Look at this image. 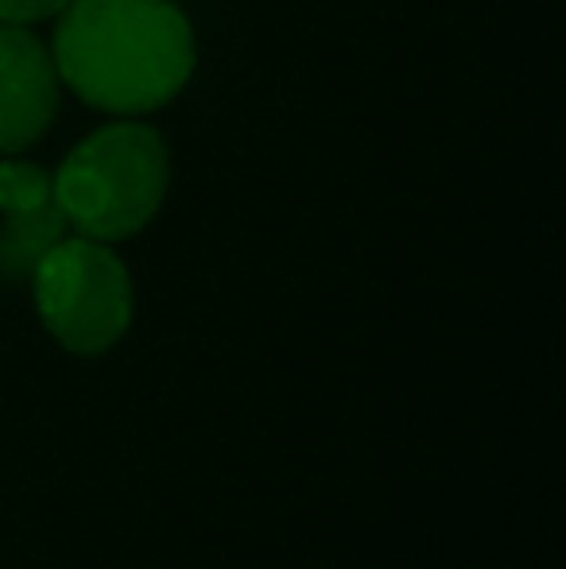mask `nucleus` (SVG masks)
Masks as SVG:
<instances>
[{"instance_id": "f257e3e1", "label": "nucleus", "mask_w": 566, "mask_h": 569, "mask_svg": "<svg viewBox=\"0 0 566 569\" xmlns=\"http://www.w3.org/2000/svg\"><path fill=\"white\" fill-rule=\"evenodd\" d=\"M54 20L59 82L101 113H156L195 74V28L175 0H70Z\"/></svg>"}, {"instance_id": "f03ea898", "label": "nucleus", "mask_w": 566, "mask_h": 569, "mask_svg": "<svg viewBox=\"0 0 566 569\" xmlns=\"http://www.w3.org/2000/svg\"><path fill=\"white\" fill-rule=\"evenodd\" d=\"M51 179L67 226L78 237L117 244L137 237L159 213L171 182V156L151 124L113 120L86 136Z\"/></svg>"}, {"instance_id": "39448f33", "label": "nucleus", "mask_w": 566, "mask_h": 569, "mask_svg": "<svg viewBox=\"0 0 566 569\" xmlns=\"http://www.w3.org/2000/svg\"><path fill=\"white\" fill-rule=\"evenodd\" d=\"M67 218L59 202H47L39 210L0 213V279H31L36 263L67 237Z\"/></svg>"}, {"instance_id": "7ed1b4c3", "label": "nucleus", "mask_w": 566, "mask_h": 569, "mask_svg": "<svg viewBox=\"0 0 566 569\" xmlns=\"http://www.w3.org/2000/svg\"><path fill=\"white\" fill-rule=\"evenodd\" d=\"M36 310L70 352H106L132 322V279L121 256L90 237H62L31 271Z\"/></svg>"}, {"instance_id": "20e7f679", "label": "nucleus", "mask_w": 566, "mask_h": 569, "mask_svg": "<svg viewBox=\"0 0 566 569\" xmlns=\"http://www.w3.org/2000/svg\"><path fill=\"white\" fill-rule=\"evenodd\" d=\"M62 82L51 47L31 28L0 23V156H20L59 117Z\"/></svg>"}, {"instance_id": "423d86ee", "label": "nucleus", "mask_w": 566, "mask_h": 569, "mask_svg": "<svg viewBox=\"0 0 566 569\" xmlns=\"http://www.w3.org/2000/svg\"><path fill=\"white\" fill-rule=\"evenodd\" d=\"M54 202V179L28 159H0V213H23Z\"/></svg>"}, {"instance_id": "0eeeda50", "label": "nucleus", "mask_w": 566, "mask_h": 569, "mask_svg": "<svg viewBox=\"0 0 566 569\" xmlns=\"http://www.w3.org/2000/svg\"><path fill=\"white\" fill-rule=\"evenodd\" d=\"M70 0H0V23H20L31 28L39 20H54Z\"/></svg>"}]
</instances>
